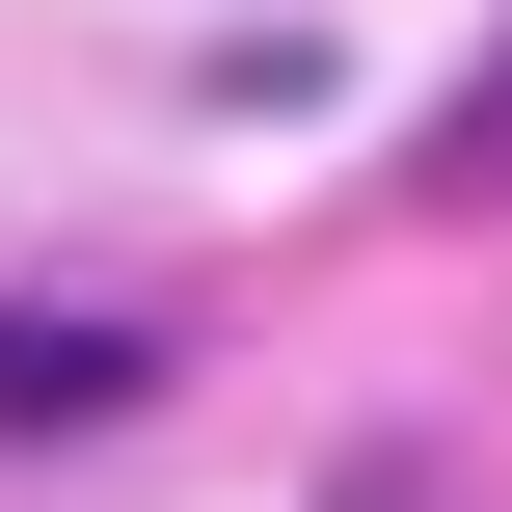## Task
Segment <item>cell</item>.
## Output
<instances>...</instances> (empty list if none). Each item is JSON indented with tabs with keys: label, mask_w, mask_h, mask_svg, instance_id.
Returning a JSON list of instances; mask_svg holds the SVG:
<instances>
[{
	"label": "cell",
	"mask_w": 512,
	"mask_h": 512,
	"mask_svg": "<svg viewBox=\"0 0 512 512\" xmlns=\"http://www.w3.org/2000/svg\"><path fill=\"white\" fill-rule=\"evenodd\" d=\"M162 405V324L135 297H0V459L27 432H135Z\"/></svg>",
	"instance_id": "6da1fadb"
},
{
	"label": "cell",
	"mask_w": 512,
	"mask_h": 512,
	"mask_svg": "<svg viewBox=\"0 0 512 512\" xmlns=\"http://www.w3.org/2000/svg\"><path fill=\"white\" fill-rule=\"evenodd\" d=\"M432 189H459V216H486V189H512V54H486V81H459V108H432Z\"/></svg>",
	"instance_id": "7a4b0ae2"
}]
</instances>
